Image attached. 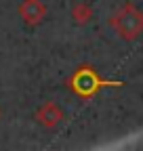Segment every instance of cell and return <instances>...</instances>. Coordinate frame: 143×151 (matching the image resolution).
I'll use <instances>...</instances> for the list:
<instances>
[{
	"label": "cell",
	"instance_id": "obj_1",
	"mask_svg": "<svg viewBox=\"0 0 143 151\" xmlns=\"http://www.w3.org/2000/svg\"><path fill=\"white\" fill-rule=\"evenodd\" d=\"M105 86H122V82L116 80H103L91 65H82L67 78V88L76 94L78 99H93L95 94Z\"/></svg>",
	"mask_w": 143,
	"mask_h": 151
},
{
	"label": "cell",
	"instance_id": "obj_2",
	"mask_svg": "<svg viewBox=\"0 0 143 151\" xmlns=\"http://www.w3.org/2000/svg\"><path fill=\"white\" fill-rule=\"evenodd\" d=\"M110 27L118 38L126 42H133L143 34V11L137 9L133 2L122 4L112 17H110Z\"/></svg>",
	"mask_w": 143,
	"mask_h": 151
},
{
	"label": "cell",
	"instance_id": "obj_3",
	"mask_svg": "<svg viewBox=\"0 0 143 151\" xmlns=\"http://www.w3.org/2000/svg\"><path fill=\"white\" fill-rule=\"evenodd\" d=\"M17 11H19L21 21L27 27L40 25L44 21V17H46V4L42 2V0H21Z\"/></svg>",
	"mask_w": 143,
	"mask_h": 151
},
{
	"label": "cell",
	"instance_id": "obj_4",
	"mask_svg": "<svg viewBox=\"0 0 143 151\" xmlns=\"http://www.w3.org/2000/svg\"><path fill=\"white\" fill-rule=\"evenodd\" d=\"M34 118H36V122H38L42 128H48V130H51V128L59 126V124L65 120V113H63V109H61L57 103L46 101V103H42L38 109H36Z\"/></svg>",
	"mask_w": 143,
	"mask_h": 151
},
{
	"label": "cell",
	"instance_id": "obj_5",
	"mask_svg": "<svg viewBox=\"0 0 143 151\" xmlns=\"http://www.w3.org/2000/svg\"><path fill=\"white\" fill-rule=\"evenodd\" d=\"M69 15H72V21H74L76 25H86V23L93 21L95 11H93V6L88 2H74Z\"/></svg>",
	"mask_w": 143,
	"mask_h": 151
},
{
	"label": "cell",
	"instance_id": "obj_6",
	"mask_svg": "<svg viewBox=\"0 0 143 151\" xmlns=\"http://www.w3.org/2000/svg\"><path fill=\"white\" fill-rule=\"evenodd\" d=\"M0 118H2V109H0Z\"/></svg>",
	"mask_w": 143,
	"mask_h": 151
}]
</instances>
